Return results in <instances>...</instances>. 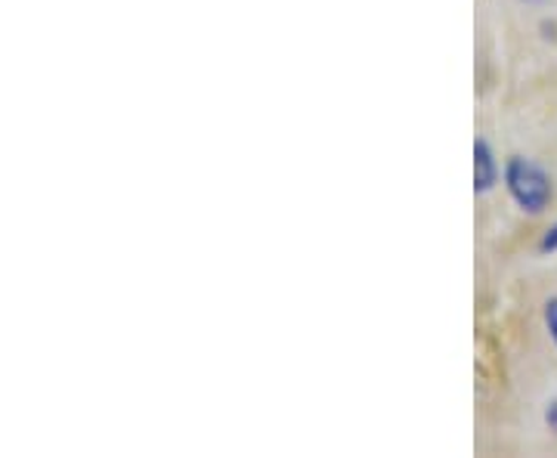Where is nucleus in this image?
I'll list each match as a JSON object with an SVG mask.
<instances>
[{
	"label": "nucleus",
	"mask_w": 557,
	"mask_h": 458,
	"mask_svg": "<svg viewBox=\"0 0 557 458\" xmlns=\"http://www.w3.org/2000/svg\"><path fill=\"white\" fill-rule=\"evenodd\" d=\"M502 183L511 201L518 205L523 214L539 218L552 208L555 201V180L539 164L527 156H511L502 168Z\"/></svg>",
	"instance_id": "f257e3e1"
},
{
	"label": "nucleus",
	"mask_w": 557,
	"mask_h": 458,
	"mask_svg": "<svg viewBox=\"0 0 557 458\" xmlns=\"http://www.w3.org/2000/svg\"><path fill=\"white\" fill-rule=\"evenodd\" d=\"M502 180V164L496 159V149L486 137L474 140V193L478 196H490Z\"/></svg>",
	"instance_id": "f03ea898"
},
{
	"label": "nucleus",
	"mask_w": 557,
	"mask_h": 458,
	"mask_svg": "<svg viewBox=\"0 0 557 458\" xmlns=\"http://www.w3.org/2000/svg\"><path fill=\"white\" fill-rule=\"evenodd\" d=\"M542 322H545V332H548V338H552V344H555L557 350V295L545 300V307H542Z\"/></svg>",
	"instance_id": "7ed1b4c3"
},
{
	"label": "nucleus",
	"mask_w": 557,
	"mask_h": 458,
	"mask_svg": "<svg viewBox=\"0 0 557 458\" xmlns=\"http://www.w3.org/2000/svg\"><path fill=\"white\" fill-rule=\"evenodd\" d=\"M539 251H542V255H555L557 251V223H552V226L542 233V239H539Z\"/></svg>",
	"instance_id": "20e7f679"
},
{
	"label": "nucleus",
	"mask_w": 557,
	"mask_h": 458,
	"mask_svg": "<svg viewBox=\"0 0 557 458\" xmlns=\"http://www.w3.org/2000/svg\"><path fill=\"white\" fill-rule=\"evenodd\" d=\"M542 419H545V428H548L552 434H557V399H548V403H545Z\"/></svg>",
	"instance_id": "39448f33"
},
{
	"label": "nucleus",
	"mask_w": 557,
	"mask_h": 458,
	"mask_svg": "<svg viewBox=\"0 0 557 458\" xmlns=\"http://www.w3.org/2000/svg\"><path fill=\"white\" fill-rule=\"evenodd\" d=\"M520 3H527V7H536V3H545V0H520Z\"/></svg>",
	"instance_id": "423d86ee"
}]
</instances>
